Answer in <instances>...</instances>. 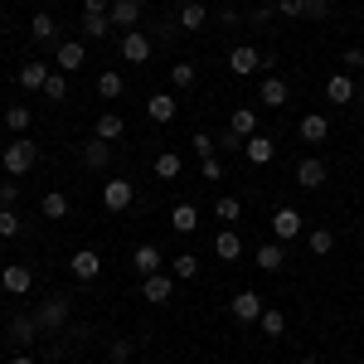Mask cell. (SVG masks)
Segmentation results:
<instances>
[{
    "label": "cell",
    "mask_w": 364,
    "mask_h": 364,
    "mask_svg": "<svg viewBox=\"0 0 364 364\" xmlns=\"http://www.w3.org/2000/svg\"><path fill=\"white\" fill-rule=\"evenodd\" d=\"M0 166H5L10 180H20V175H29V170L39 166V146H34L29 136H15L5 151H0Z\"/></svg>",
    "instance_id": "cell-1"
},
{
    "label": "cell",
    "mask_w": 364,
    "mask_h": 364,
    "mask_svg": "<svg viewBox=\"0 0 364 364\" xmlns=\"http://www.w3.org/2000/svg\"><path fill=\"white\" fill-rule=\"evenodd\" d=\"M132 204H136V185H132L127 175H112V180L102 185V209H107V214H127Z\"/></svg>",
    "instance_id": "cell-2"
},
{
    "label": "cell",
    "mask_w": 364,
    "mask_h": 364,
    "mask_svg": "<svg viewBox=\"0 0 364 364\" xmlns=\"http://www.w3.org/2000/svg\"><path fill=\"white\" fill-rule=\"evenodd\" d=\"M228 73H238V78L262 73V49H252V44H233V49H228Z\"/></svg>",
    "instance_id": "cell-3"
},
{
    "label": "cell",
    "mask_w": 364,
    "mask_h": 364,
    "mask_svg": "<svg viewBox=\"0 0 364 364\" xmlns=\"http://www.w3.org/2000/svg\"><path fill=\"white\" fill-rule=\"evenodd\" d=\"M306 224H301V209H291V204H282L277 214H272V238L277 243H291V238H301Z\"/></svg>",
    "instance_id": "cell-4"
},
{
    "label": "cell",
    "mask_w": 364,
    "mask_h": 364,
    "mask_svg": "<svg viewBox=\"0 0 364 364\" xmlns=\"http://www.w3.org/2000/svg\"><path fill=\"white\" fill-rule=\"evenodd\" d=\"M34 321H39V331H63V326H68V296L39 301V306H34Z\"/></svg>",
    "instance_id": "cell-5"
},
{
    "label": "cell",
    "mask_w": 364,
    "mask_h": 364,
    "mask_svg": "<svg viewBox=\"0 0 364 364\" xmlns=\"http://www.w3.org/2000/svg\"><path fill=\"white\" fill-rule=\"evenodd\" d=\"M5 331H10V345H15V350H29V345L39 340V321H34V311H15Z\"/></svg>",
    "instance_id": "cell-6"
},
{
    "label": "cell",
    "mask_w": 364,
    "mask_h": 364,
    "mask_svg": "<svg viewBox=\"0 0 364 364\" xmlns=\"http://www.w3.org/2000/svg\"><path fill=\"white\" fill-rule=\"evenodd\" d=\"M141 296L156 301V306L175 301V272H151V277H141Z\"/></svg>",
    "instance_id": "cell-7"
},
{
    "label": "cell",
    "mask_w": 364,
    "mask_h": 364,
    "mask_svg": "<svg viewBox=\"0 0 364 364\" xmlns=\"http://www.w3.org/2000/svg\"><path fill=\"white\" fill-rule=\"evenodd\" d=\"M262 311H267V301H262L257 291H238V296L228 301V316H233V321H243V326L262 321Z\"/></svg>",
    "instance_id": "cell-8"
},
{
    "label": "cell",
    "mask_w": 364,
    "mask_h": 364,
    "mask_svg": "<svg viewBox=\"0 0 364 364\" xmlns=\"http://www.w3.org/2000/svg\"><path fill=\"white\" fill-rule=\"evenodd\" d=\"M68 272H73V282H97L102 277V257H97V248H78L73 257H68Z\"/></svg>",
    "instance_id": "cell-9"
},
{
    "label": "cell",
    "mask_w": 364,
    "mask_h": 364,
    "mask_svg": "<svg viewBox=\"0 0 364 364\" xmlns=\"http://www.w3.org/2000/svg\"><path fill=\"white\" fill-rule=\"evenodd\" d=\"M151 54H156V44H151L146 29H127V34H122V58H127V63H146Z\"/></svg>",
    "instance_id": "cell-10"
},
{
    "label": "cell",
    "mask_w": 364,
    "mask_h": 364,
    "mask_svg": "<svg viewBox=\"0 0 364 364\" xmlns=\"http://www.w3.org/2000/svg\"><path fill=\"white\" fill-rule=\"evenodd\" d=\"M0 287H5L10 296H29V291H34V272H29L25 262H5V272H0Z\"/></svg>",
    "instance_id": "cell-11"
},
{
    "label": "cell",
    "mask_w": 364,
    "mask_h": 364,
    "mask_svg": "<svg viewBox=\"0 0 364 364\" xmlns=\"http://www.w3.org/2000/svg\"><path fill=\"white\" fill-rule=\"evenodd\" d=\"M83 63H87V44L83 39H63V44L54 49V68L58 73H73V68H83Z\"/></svg>",
    "instance_id": "cell-12"
},
{
    "label": "cell",
    "mask_w": 364,
    "mask_h": 364,
    "mask_svg": "<svg viewBox=\"0 0 364 364\" xmlns=\"http://www.w3.org/2000/svg\"><path fill=\"white\" fill-rule=\"evenodd\" d=\"M146 117H151L156 127L175 122V117H180V102H175V92H151V97H146Z\"/></svg>",
    "instance_id": "cell-13"
},
{
    "label": "cell",
    "mask_w": 364,
    "mask_h": 364,
    "mask_svg": "<svg viewBox=\"0 0 364 364\" xmlns=\"http://www.w3.org/2000/svg\"><path fill=\"white\" fill-rule=\"evenodd\" d=\"M326 175H331V170H326V161H321V156L296 161V185H301V190H326Z\"/></svg>",
    "instance_id": "cell-14"
},
{
    "label": "cell",
    "mask_w": 364,
    "mask_h": 364,
    "mask_svg": "<svg viewBox=\"0 0 364 364\" xmlns=\"http://www.w3.org/2000/svg\"><path fill=\"white\" fill-rule=\"evenodd\" d=\"M49 63H39V58H29V63H20V73H15V83L25 87V92H44V83H49Z\"/></svg>",
    "instance_id": "cell-15"
},
{
    "label": "cell",
    "mask_w": 364,
    "mask_h": 364,
    "mask_svg": "<svg viewBox=\"0 0 364 364\" xmlns=\"http://www.w3.org/2000/svg\"><path fill=\"white\" fill-rule=\"evenodd\" d=\"M272 156H277V141L272 136L257 132V136L243 141V161H248V166H272Z\"/></svg>",
    "instance_id": "cell-16"
},
{
    "label": "cell",
    "mask_w": 364,
    "mask_h": 364,
    "mask_svg": "<svg viewBox=\"0 0 364 364\" xmlns=\"http://www.w3.org/2000/svg\"><path fill=\"white\" fill-rule=\"evenodd\" d=\"M166 267V252L156 248V243H141L136 252H132V272L136 277H151V272H161Z\"/></svg>",
    "instance_id": "cell-17"
},
{
    "label": "cell",
    "mask_w": 364,
    "mask_h": 364,
    "mask_svg": "<svg viewBox=\"0 0 364 364\" xmlns=\"http://www.w3.org/2000/svg\"><path fill=\"white\" fill-rule=\"evenodd\" d=\"M107 20H112V29H136L141 25V0H112V10H107Z\"/></svg>",
    "instance_id": "cell-18"
},
{
    "label": "cell",
    "mask_w": 364,
    "mask_h": 364,
    "mask_svg": "<svg viewBox=\"0 0 364 364\" xmlns=\"http://www.w3.org/2000/svg\"><path fill=\"white\" fill-rule=\"evenodd\" d=\"M257 97H262V107H287L291 87H287V78H282V73H267V78H262V87H257Z\"/></svg>",
    "instance_id": "cell-19"
},
{
    "label": "cell",
    "mask_w": 364,
    "mask_h": 364,
    "mask_svg": "<svg viewBox=\"0 0 364 364\" xmlns=\"http://www.w3.org/2000/svg\"><path fill=\"white\" fill-rule=\"evenodd\" d=\"M282 262H287V243H277V238L262 243V248H252V267H257V272H277Z\"/></svg>",
    "instance_id": "cell-20"
},
{
    "label": "cell",
    "mask_w": 364,
    "mask_h": 364,
    "mask_svg": "<svg viewBox=\"0 0 364 364\" xmlns=\"http://www.w3.org/2000/svg\"><path fill=\"white\" fill-rule=\"evenodd\" d=\"M326 102H331V107L355 102V78H350V73H331V78H326Z\"/></svg>",
    "instance_id": "cell-21"
},
{
    "label": "cell",
    "mask_w": 364,
    "mask_h": 364,
    "mask_svg": "<svg viewBox=\"0 0 364 364\" xmlns=\"http://www.w3.org/2000/svg\"><path fill=\"white\" fill-rule=\"evenodd\" d=\"M296 132H301V141H306V146H321V141L331 136V117H326V112H306Z\"/></svg>",
    "instance_id": "cell-22"
},
{
    "label": "cell",
    "mask_w": 364,
    "mask_h": 364,
    "mask_svg": "<svg viewBox=\"0 0 364 364\" xmlns=\"http://www.w3.org/2000/svg\"><path fill=\"white\" fill-rule=\"evenodd\" d=\"M29 39H34V44H63V39H58V20L49 10H39V15L29 20Z\"/></svg>",
    "instance_id": "cell-23"
},
{
    "label": "cell",
    "mask_w": 364,
    "mask_h": 364,
    "mask_svg": "<svg viewBox=\"0 0 364 364\" xmlns=\"http://www.w3.org/2000/svg\"><path fill=\"white\" fill-rule=\"evenodd\" d=\"M83 166H87V170H107V166H112V141L92 136V141L83 146Z\"/></svg>",
    "instance_id": "cell-24"
},
{
    "label": "cell",
    "mask_w": 364,
    "mask_h": 364,
    "mask_svg": "<svg viewBox=\"0 0 364 364\" xmlns=\"http://www.w3.org/2000/svg\"><path fill=\"white\" fill-rule=\"evenodd\" d=\"M151 170H156V180H180V175H185V156H180V151H161V156L151 161Z\"/></svg>",
    "instance_id": "cell-25"
},
{
    "label": "cell",
    "mask_w": 364,
    "mask_h": 364,
    "mask_svg": "<svg viewBox=\"0 0 364 364\" xmlns=\"http://www.w3.org/2000/svg\"><path fill=\"white\" fill-rule=\"evenodd\" d=\"M214 257H219V262H238V257H243V238H238V228H224V233L214 238Z\"/></svg>",
    "instance_id": "cell-26"
},
{
    "label": "cell",
    "mask_w": 364,
    "mask_h": 364,
    "mask_svg": "<svg viewBox=\"0 0 364 364\" xmlns=\"http://www.w3.org/2000/svg\"><path fill=\"white\" fill-rule=\"evenodd\" d=\"M39 209H44V219H54V224H63V219H68V209H73V199L63 195V190H49V195L39 199Z\"/></svg>",
    "instance_id": "cell-27"
},
{
    "label": "cell",
    "mask_w": 364,
    "mask_h": 364,
    "mask_svg": "<svg viewBox=\"0 0 364 364\" xmlns=\"http://www.w3.org/2000/svg\"><path fill=\"white\" fill-rule=\"evenodd\" d=\"M228 132H233V136H257V112H252V107H233V112H228Z\"/></svg>",
    "instance_id": "cell-28"
},
{
    "label": "cell",
    "mask_w": 364,
    "mask_h": 364,
    "mask_svg": "<svg viewBox=\"0 0 364 364\" xmlns=\"http://www.w3.org/2000/svg\"><path fill=\"white\" fill-rule=\"evenodd\" d=\"M92 136H102V141H122V136H127V122H122V112H102L97 122H92Z\"/></svg>",
    "instance_id": "cell-29"
},
{
    "label": "cell",
    "mask_w": 364,
    "mask_h": 364,
    "mask_svg": "<svg viewBox=\"0 0 364 364\" xmlns=\"http://www.w3.org/2000/svg\"><path fill=\"white\" fill-rule=\"evenodd\" d=\"M175 25H180V29H204V25H209V10H204L199 0H185L180 15H175Z\"/></svg>",
    "instance_id": "cell-30"
},
{
    "label": "cell",
    "mask_w": 364,
    "mask_h": 364,
    "mask_svg": "<svg viewBox=\"0 0 364 364\" xmlns=\"http://www.w3.org/2000/svg\"><path fill=\"white\" fill-rule=\"evenodd\" d=\"M170 228H175V233H195L199 228V209L195 204H175V209H170Z\"/></svg>",
    "instance_id": "cell-31"
},
{
    "label": "cell",
    "mask_w": 364,
    "mask_h": 364,
    "mask_svg": "<svg viewBox=\"0 0 364 364\" xmlns=\"http://www.w3.org/2000/svg\"><path fill=\"white\" fill-rule=\"evenodd\" d=\"M127 92V78L117 73V68H107V73H97V97H107V102H117Z\"/></svg>",
    "instance_id": "cell-32"
},
{
    "label": "cell",
    "mask_w": 364,
    "mask_h": 364,
    "mask_svg": "<svg viewBox=\"0 0 364 364\" xmlns=\"http://www.w3.org/2000/svg\"><path fill=\"white\" fill-rule=\"evenodd\" d=\"M257 326H262V336H267V340H277V336H287V311H277V306H267V311H262V321H257Z\"/></svg>",
    "instance_id": "cell-33"
},
{
    "label": "cell",
    "mask_w": 364,
    "mask_h": 364,
    "mask_svg": "<svg viewBox=\"0 0 364 364\" xmlns=\"http://www.w3.org/2000/svg\"><path fill=\"white\" fill-rule=\"evenodd\" d=\"M29 122H34V112H29L25 102H15V107H5V127H10L15 136H25V132H29Z\"/></svg>",
    "instance_id": "cell-34"
},
{
    "label": "cell",
    "mask_w": 364,
    "mask_h": 364,
    "mask_svg": "<svg viewBox=\"0 0 364 364\" xmlns=\"http://www.w3.org/2000/svg\"><path fill=\"white\" fill-rule=\"evenodd\" d=\"M214 219H219V224H238V219H243V204H238L233 195L214 199Z\"/></svg>",
    "instance_id": "cell-35"
},
{
    "label": "cell",
    "mask_w": 364,
    "mask_h": 364,
    "mask_svg": "<svg viewBox=\"0 0 364 364\" xmlns=\"http://www.w3.org/2000/svg\"><path fill=\"white\" fill-rule=\"evenodd\" d=\"M195 63H190V58H180V63H175V68H170V87H180V92H185V87H195Z\"/></svg>",
    "instance_id": "cell-36"
},
{
    "label": "cell",
    "mask_w": 364,
    "mask_h": 364,
    "mask_svg": "<svg viewBox=\"0 0 364 364\" xmlns=\"http://www.w3.org/2000/svg\"><path fill=\"white\" fill-rule=\"evenodd\" d=\"M170 272H175L180 282L199 277V257H195V252H180V257H170Z\"/></svg>",
    "instance_id": "cell-37"
},
{
    "label": "cell",
    "mask_w": 364,
    "mask_h": 364,
    "mask_svg": "<svg viewBox=\"0 0 364 364\" xmlns=\"http://www.w3.org/2000/svg\"><path fill=\"white\" fill-rule=\"evenodd\" d=\"M306 248L316 252V257H326V252L336 248V233H331V228H311V233H306Z\"/></svg>",
    "instance_id": "cell-38"
},
{
    "label": "cell",
    "mask_w": 364,
    "mask_h": 364,
    "mask_svg": "<svg viewBox=\"0 0 364 364\" xmlns=\"http://www.w3.org/2000/svg\"><path fill=\"white\" fill-rule=\"evenodd\" d=\"M132 345H136V340H127V336L107 340V360H112V364H132V360H136V355H132Z\"/></svg>",
    "instance_id": "cell-39"
},
{
    "label": "cell",
    "mask_w": 364,
    "mask_h": 364,
    "mask_svg": "<svg viewBox=\"0 0 364 364\" xmlns=\"http://www.w3.org/2000/svg\"><path fill=\"white\" fill-rule=\"evenodd\" d=\"M44 97H49V102H68V73H49V83H44Z\"/></svg>",
    "instance_id": "cell-40"
},
{
    "label": "cell",
    "mask_w": 364,
    "mask_h": 364,
    "mask_svg": "<svg viewBox=\"0 0 364 364\" xmlns=\"http://www.w3.org/2000/svg\"><path fill=\"white\" fill-rule=\"evenodd\" d=\"M83 34L87 39H107L112 34V20L107 15H83Z\"/></svg>",
    "instance_id": "cell-41"
},
{
    "label": "cell",
    "mask_w": 364,
    "mask_h": 364,
    "mask_svg": "<svg viewBox=\"0 0 364 364\" xmlns=\"http://www.w3.org/2000/svg\"><path fill=\"white\" fill-rule=\"evenodd\" d=\"M190 146H195V156H199V161H209V156H219V141L209 136V132H195V141H190Z\"/></svg>",
    "instance_id": "cell-42"
},
{
    "label": "cell",
    "mask_w": 364,
    "mask_h": 364,
    "mask_svg": "<svg viewBox=\"0 0 364 364\" xmlns=\"http://www.w3.org/2000/svg\"><path fill=\"white\" fill-rule=\"evenodd\" d=\"M199 175H204V185H219V180H224V161H219V156L199 161Z\"/></svg>",
    "instance_id": "cell-43"
},
{
    "label": "cell",
    "mask_w": 364,
    "mask_h": 364,
    "mask_svg": "<svg viewBox=\"0 0 364 364\" xmlns=\"http://www.w3.org/2000/svg\"><path fill=\"white\" fill-rule=\"evenodd\" d=\"M15 204H20V185L5 175V180H0V209H15Z\"/></svg>",
    "instance_id": "cell-44"
},
{
    "label": "cell",
    "mask_w": 364,
    "mask_h": 364,
    "mask_svg": "<svg viewBox=\"0 0 364 364\" xmlns=\"http://www.w3.org/2000/svg\"><path fill=\"white\" fill-rule=\"evenodd\" d=\"M0 238H20V214L15 209H0Z\"/></svg>",
    "instance_id": "cell-45"
},
{
    "label": "cell",
    "mask_w": 364,
    "mask_h": 364,
    "mask_svg": "<svg viewBox=\"0 0 364 364\" xmlns=\"http://www.w3.org/2000/svg\"><path fill=\"white\" fill-rule=\"evenodd\" d=\"M331 15V0H306V15L301 20H326Z\"/></svg>",
    "instance_id": "cell-46"
},
{
    "label": "cell",
    "mask_w": 364,
    "mask_h": 364,
    "mask_svg": "<svg viewBox=\"0 0 364 364\" xmlns=\"http://www.w3.org/2000/svg\"><path fill=\"white\" fill-rule=\"evenodd\" d=\"M277 10L291 15V20H301V15H306V0H277Z\"/></svg>",
    "instance_id": "cell-47"
},
{
    "label": "cell",
    "mask_w": 364,
    "mask_h": 364,
    "mask_svg": "<svg viewBox=\"0 0 364 364\" xmlns=\"http://www.w3.org/2000/svg\"><path fill=\"white\" fill-rule=\"evenodd\" d=\"M248 20H252L257 29H262L267 20H272V5H252V10H248Z\"/></svg>",
    "instance_id": "cell-48"
},
{
    "label": "cell",
    "mask_w": 364,
    "mask_h": 364,
    "mask_svg": "<svg viewBox=\"0 0 364 364\" xmlns=\"http://www.w3.org/2000/svg\"><path fill=\"white\" fill-rule=\"evenodd\" d=\"M219 141V151H243V136H233V132H224V136H214Z\"/></svg>",
    "instance_id": "cell-49"
},
{
    "label": "cell",
    "mask_w": 364,
    "mask_h": 364,
    "mask_svg": "<svg viewBox=\"0 0 364 364\" xmlns=\"http://www.w3.org/2000/svg\"><path fill=\"white\" fill-rule=\"evenodd\" d=\"M112 10V0H83V15H107Z\"/></svg>",
    "instance_id": "cell-50"
},
{
    "label": "cell",
    "mask_w": 364,
    "mask_h": 364,
    "mask_svg": "<svg viewBox=\"0 0 364 364\" xmlns=\"http://www.w3.org/2000/svg\"><path fill=\"white\" fill-rule=\"evenodd\" d=\"M345 63L350 68H364V49H345Z\"/></svg>",
    "instance_id": "cell-51"
},
{
    "label": "cell",
    "mask_w": 364,
    "mask_h": 364,
    "mask_svg": "<svg viewBox=\"0 0 364 364\" xmlns=\"http://www.w3.org/2000/svg\"><path fill=\"white\" fill-rule=\"evenodd\" d=\"M10 364H34V355H25V350H15V355H10Z\"/></svg>",
    "instance_id": "cell-52"
},
{
    "label": "cell",
    "mask_w": 364,
    "mask_h": 364,
    "mask_svg": "<svg viewBox=\"0 0 364 364\" xmlns=\"http://www.w3.org/2000/svg\"><path fill=\"white\" fill-rule=\"evenodd\" d=\"M296 364H321V360H296Z\"/></svg>",
    "instance_id": "cell-53"
},
{
    "label": "cell",
    "mask_w": 364,
    "mask_h": 364,
    "mask_svg": "<svg viewBox=\"0 0 364 364\" xmlns=\"http://www.w3.org/2000/svg\"><path fill=\"white\" fill-rule=\"evenodd\" d=\"M132 364H151V360H132Z\"/></svg>",
    "instance_id": "cell-54"
},
{
    "label": "cell",
    "mask_w": 364,
    "mask_h": 364,
    "mask_svg": "<svg viewBox=\"0 0 364 364\" xmlns=\"http://www.w3.org/2000/svg\"><path fill=\"white\" fill-rule=\"evenodd\" d=\"M199 5H204V0H199Z\"/></svg>",
    "instance_id": "cell-55"
},
{
    "label": "cell",
    "mask_w": 364,
    "mask_h": 364,
    "mask_svg": "<svg viewBox=\"0 0 364 364\" xmlns=\"http://www.w3.org/2000/svg\"><path fill=\"white\" fill-rule=\"evenodd\" d=\"M54 5H58V0H54Z\"/></svg>",
    "instance_id": "cell-56"
},
{
    "label": "cell",
    "mask_w": 364,
    "mask_h": 364,
    "mask_svg": "<svg viewBox=\"0 0 364 364\" xmlns=\"http://www.w3.org/2000/svg\"><path fill=\"white\" fill-rule=\"evenodd\" d=\"M360 117H364V112H360Z\"/></svg>",
    "instance_id": "cell-57"
}]
</instances>
